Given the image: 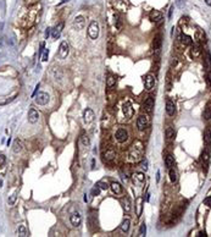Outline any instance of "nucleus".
Wrapping results in <instances>:
<instances>
[{"instance_id": "obj_1", "label": "nucleus", "mask_w": 211, "mask_h": 237, "mask_svg": "<svg viewBox=\"0 0 211 237\" xmlns=\"http://www.w3.org/2000/svg\"><path fill=\"white\" fill-rule=\"evenodd\" d=\"M144 154V146L140 141H136L131 146L130 152H128V160L131 163H138L142 160V157Z\"/></svg>"}, {"instance_id": "obj_2", "label": "nucleus", "mask_w": 211, "mask_h": 237, "mask_svg": "<svg viewBox=\"0 0 211 237\" xmlns=\"http://www.w3.org/2000/svg\"><path fill=\"white\" fill-rule=\"evenodd\" d=\"M70 53V45L69 43L66 42V40H62L60 44V47H59V51H58V56H59V59L61 60H64L67 58V55Z\"/></svg>"}, {"instance_id": "obj_3", "label": "nucleus", "mask_w": 211, "mask_h": 237, "mask_svg": "<svg viewBox=\"0 0 211 237\" xmlns=\"http://www.w3.org/2000/svg\"><path fill=\"white\" fill-rule=\"evenodd\" d=\"M149 122H150V118H149V116L147 114H142L139 115V117H138L137 120V127L139 131H143L145 130V128L149 126Z\"/></svg>"}, {"instance_id": "obj_4", "label": "nucleus", "mask_w": 211, "mask_h": 237, "mask_svg": "<svg viewBox=\"0 0 211 237\" xmlns=\"http://www.w3.org/2000/svg\"><path fill=\"white\" fill-rule=\"evenodd\" d=\"M88 35L90 39H96L99 35V25L96 21H92L88 27Z\"/></svg>"}, {"instance_id": "obj_5", "label": "nucleus", "mask_w": 211, "mask_h": 237, "mask_svg": "<svg viewBox=\"0 0 211 237\" xmlns=\"http://www.w3.org/2000/svg\"><path fill=\"white\" fill-rule=\"evenodd\" d=\"M115 157H116V153L111 147L106 148V151H104V153H102V159H104L105 163H112Z\"/></svg>"}, {"instance_id": "obj_6", "label": "nucleus", "mask_w": 211, "mask_h": 237, "mask_svg": "<svg viewBox=\"0 0 211 237\" xmlns=\"http://www.w3.org/2000/svg\"><path fill=\"white\" fill-rule=\"evenodd\" d=\"M49 99L50 97L48 93H45V92H39V93L35 95V103H37L38 105H45L49 103Z\"/></svg>"}, {"instance_id": "obj_7", "label": "nucleus", "mask_w": 211, "mask_h": 237, "mask_svg": "<svg viewBox=\"0 0 211 237\" xmlns=\"http://www.w3.org/2000/svg\"><path fill=\"white\" fill-rule=\"evenodd\" d=\"M115 138L118 143H125L128 140V132L125 128H118L115 133Z\"/></svg>"}, {"instance_id": "obj_8", "label": "nucleus", "mask_w": 211, "mask_h": 237, "mask_svg": "<svg viewBox=\"0 0 211 237\" xmlns=\"http://www.w3.org/2000/svg\"><path fill=\"white\" fill-rule=\"evenodd\" d=\"M154 98L150 95V97H148L145 100H144V103H143V105H142V108H143V110L145 111V112H148V114H150V112L153 111V109H154Z\"/></svg>"}, {"instance_id": "obj_9", "label": "nucleus", "mask_w": 211, "mask_h": 237, "mask_svg": "<svg viewBox=\"0 0 211 237\" xmlns=\"http://www.w3.org/2000/svg\"><path fill=\"white\" fill-rule=\"evenodd\" d=\"M94 118H95V114H94V111L92 110V109H85L84 112H83V120H84V123H87V125H89V123H92L94 121Z\"/></svg>"}, {"instance_id": "obj_10", "label": "nucleus", "mask_w": 211, "mask_h": 237, "mask_svg": "<svg viewBox=\"0 0 211 237\" xmlns=\"http://www.w3.org/2000/svg\"><path fill=\"white\" fill-rule=\"evenodd\" d=\"M122 111H123V114H125V116L127 118H131L133 116V114H134V110H133L132 104L130 101H126L125 104L122 105Z\"/></svg>"}, {"instance_id": "obj_11", "label": "nucleus", "mask_w": 211, "mask_h": 237, "mask_svg": "<svg viewBox=\"0 0 211 237\" xmlns=\"http://www.w3.org/2000/svg\"><path fill=\"white\" fill-rule=\"evenodd\" d=\"M154 84H155V77H154V75L151 74H148L145 77H144V86H145V88L148 91L153 89Z\"/></svg>"}, {"instance_id": "obj_12", "label": "nucleus", "mask_w": 211, "mask_h": 237, "mask_svg": "<svg viewBox=\"0 0 211 237\" xmlns=\"http://www.w3.org/2000/svg\"><path fill=\"white\" fill-rule=\"evenodd\" d=\"M209 163H210V152H209V147H208V149H205L202 154V165H203V169H205V171H208Z\"/></svg>"}, {"instance_id": "obj_13", "label": "nucleus", "mask_w": 211, "mask_h": 237, "mask_svg": "<svg viewBox=\"0 0 211 237\" xmlns=\"http://www.w3.org/2000/svg\"><path fill=\"white\" fill-rule=\"evenodd\" d=\"M70 221H71L72 226H75V227H78V226L81 225V223H82V216H81V214H79L78 212H75L73 214L70 216Z\"/></svg>"}, {"instance_id": "obj_14", "label": "nucleus", "mask_w": 211, "mask_h": 237, "mask_svg": "<svg viewBox=\"0 0 211 237\" xmlns=\"http://www.w3.org/2000/svg\"><path fill=\"white\" fill-rule=\"evenodd\" d=\"M190 55L193 56L194 59L199 58L200 55H202V47H200V43H194L192 45V49H190Z\"/></svg>"}, {"instance_id": "obj_15", "label": "nucleus", "mask_w": 211, "mask_h": 237, "mask_svg": "<svg viewBox=\"0 0 211 237\" xmlns=\"http://www.w3.org/2000/svg\"><path fill=\"white\" fill-rule=\"evenodd\" d=\"M161 43H162L161 35H156V37L154 38V42H153V49H154V53H155L156 55H159V53H160Z\"/></svg>"}, {"instance_id": "obj_16", "label": "nucleus", "mask_w": 211, "mask_h": 237, "mask_svg": "<svg viewBox=\"0 0 211 237\" xmlns=\"http://www.w3.org/2000/svg\"><path fill=\"white\" fill-rule=\"evenodd\" d=\"M84 25H85V20L83 16H77L75 20H73V27L77 29V31H79L84 27Z\"/></svg>"}, {"instance_id": "obj_17", "label": "nucleus", "mask_w": 211, "mask_h": 237, "mask_svg": "<svg viewBox=\"0 0 211 237\" xmlns=\"http://www.w3.org/2000/svg\"><path fill=\"white\" fill-rule=\"evenodd\" d=\"M39 120V112L35 110V109H29V111H28V121L31 122V123H35Z\"/></svg>"}, {"instance_id": "obj_18", "label": "nucleus", "mask_w": 211, "mask_h": 237, "mask_svg": "<svg viewBox=\"0 0 211 237\" xmlns=\"http://www.w3.org/2000/svg\"><path fill=\"white\" fill-rule=\"evenodd\" d=\"M149 18L153 22H159L162 20V14L160 11H157V10H151L150 14H149Z\"/></svg>"}, {"instance_id": "obj_19", "label": "nucleus", "mask_w": 211, "mask_h": 237, "mask_svg": "<svg viewBox=\"0 0 211 237\" xmlns=\"http://www.w3.org/2000/svg\"><path fill=\"white\" fill-rule=\"evenodd\" d=\"M132 180L136 185H142L145 181V176H144V174H142V172H136L132 175Z\"/></svg>"}, {"instance_id": "obj_20", "label": "nucleus", "mask_w": 211, "mask_h": 237, "mask_svg": "<svg viewBox=\"0 0 211 237\" xmlns=\"http://www.w3.org/2000/svg\"><path fill=\"white\" fill-rule=\"evenodd\" d=\"M62 28H64V22H60V23L53 29V33H51V35H53V38H54V39H58V38L60 37Z\"/></svg>"}, {"instance_id": "obj_21", "label": "nucleus", "mask_w": 211, "mask_h": 237, "mask_svg": "<svg viewBox=\"0 0 211 237\" xmlns=\"http://www.w3.org/2000/svg\"><path fill=\"white\" fill-rule=\"evenodd\" d=\"M110 188H111V191L114 192L115 194H121L122 192H123V188H122V186L118 182H112L111 185H110Z\"/></svg>"}, {"instance_id": "obj_22", "label": "nucleus", "mask_w": 211, "mask_h": 237, "mask_svg": "<svg viewBox=\"0 0 211 237\" xmlns=\"http://www.w3.org/2000/svg\"><path fill=\"white\" fill-rule=\"evenodd\" d=\"M22 148H23V144H22L21 141L18 140V138L14 141V144H12V152H14V153H16V154L20 153V152L22 151Z\"/></svg>"}, {"instance_id": "obj_23", "label": "nucleus", "mask_w": 211, "mask_h": 237, "mask_svg": "<svg viewBox=\"0 0 211 237\" xmlns=\"http://www.w3.org/2000/svg\"><path fill=\"white\" fill-rule=\"evenodd\" d=\"M143 203H144V199H143L142 197H138L137 200H136V208H137V215H138V216H140V214H142Z\"/></svg>"}, {"instance_id": "obj_24", "label": "nucleus", "mask_w": 211, "mask_h": 237, "mask_svg": "<svg viewBox=\"0 0 211 237\" xmlns=\"http://www.w3.org/2000/svg\"><path fill=\"white\" fill-rule=\"evenodd\" d=\"M166 112H167V115H170V116L174 115V104L171 100L166 101Z\"/></svg>"}, {"instance_id": "obj_25", "label": "nucleus", "mask_w": 211, "mask_h": 237, "mask_svg": "<svg viewBox=\"0 0 211 237\" xmlns=\"http://www.w3.org/2000/svg\"><path fill=\"white\" fill-rule=\"evenodd\" d=\"M165 165H166V168H168V169L173 168V165H174V159H173V157L171 155V154H167V155L165 157Z\"/></svg>"}, {"instance_id": "obj_26", "label": "nucleus", "mask_w": 211, "mask_h": 237, "mask_svg": "<svg viewBox=\"0 0 211 237\" xmlns=\"http://www.w3.org/2000/svg\"><path fill=\"white\" fill-rule=\"evenodd\" d=\"M203 117L205 118V120H210L211 118V101L208 103L206 106H205L204 109V114H203Z\"/></svg>"}, {"instance_id": "obj_27", "label": "nucleus", "mask_w": 211, "mask_h": 237, "mask_svg": "<svg viewBox=\"0 0 211 237\" xmlns=\"http://www.w3.org/2000/svg\"><path fill=\"white\" fill-rule=\"evenodd\" d=\"M170 180H171L172 183H176L177 180H178V174H177V170L171 168L170 169Z\"/></svg>"}, {"instance_id": "obj_28", "label": "nucleus", "mask_w": 211, "mask_h": 237, "mask_svg": "<svg viewBox=\"0 0 211 237\" xmlns=\"http://www.w3.org/2000/svg\"><path fill=\"white\" fill-rule=\"evenodd\" d=\"M16 235L20 236V237H26V236H28V234H27V229H26V226H24V225H20V226H18V229L16 230Z\"/></svg>"}, {"instance_id": "obj_29", "label": "nucleus", "mask_w": 211, "mask_h": 237, "mask_svg": "<svg viewBox=\"0 0 211 237\" xmlns=\"http://www.w3.org/2000/svg\"><path fill=\"white\" fill-rule=\"evenodd\" d=\"M179 38H181V42H182L184 45H190V44L193 43L192 37H190V35H188V34H184V33H183Z\"/></svg>"}, {"instance_id": "obj_30", "label": "nucleus", "mask_w": 211, "mask_h": 237, "mask_svg": "<svg viewBox=\"0 0 211 237\" xmlns=\"http://www.w3.org/2000/svg\"><path fill=\"white\" fill-rule=\"evenodd\" d=\"M204 141L206 143V146L210 147V144H211V130L210 128H206L204 132Z\"/></svg>"}, {"instance_id": "obj_31", "label": "nucleus", "mask_w": 211, "mask_h": 237, "mask_svg": "<svg viewBox=\"0 0 211 237\" xmlns=\"http://www.w3.org/2000/svg\"><path fill=\"white\" fill-rule=\"evenodd\" d=\"M165 133H166V138L168 141H171L174 138V136H176V132H174V130L172 127H167L166 131H165Z\"/></svg>"}, {"instance_id": "obj_32", "label": "nucleus", "mask_w": 211, "mask_h": 237, "mask_svg": "<svg viewBox=\"0 0 211 237\" xmlns=\"http://www.w3.org/2000/svg\"><path fill=\"white\" fill-rule=\"evenodd\" d=\"M130 225H131L130 219H125V220H123L122 224H121V231H122V232H128V230H130Z\"/></svg>"}, {"instance_id": "obj_33", "label": "nucleus", "mask_w": 211, "mask_h": 237, "mask_svg": "<svg viewBox=\"0 0 211 237\" xmlns=\"http://www.w3.org/2000/svg\"><path fill=\"white\" fill-rule=\"evenodd\" d=\"M116 84V78H115V77L114 76H107V78H106V86L107 87H109V88H112V87H114Z\"/></svg>"}, {"instance_id": "obj_34", "label": "nucleus", "mask_w": 211, "mask_h": 237, "mask_svg": "<svg viewBox=\"0 0 211 237\" xmlns=\"http://www.w3.org/2000/svg\"><path fill=\"white\" fill-rule=\"evenodd\" d=\"M195 39H198V43H205V33L199 29L197 32V35H195Z\"/></svg>"}, {"instance_id": "obj_35", "label": "nucleus", "mask_w": 211, "mask_h": 237, "mask_svg": "<svg viewBox=\"0 0 211 237\" xmlns=\"http://www.w3.org/2000/svg\"><path fill=\"white\" fill-rule=\"evenodd\" d=\"M123 209H125V212H130L131 210V200L128 197L125 198V200H123Z\"/></svg>"}, {"instance_id": "obj_36", "label": "nucleus", "mask_w": 211, "mask_h": 237, "mask_svg": "<svg viewBox=\"0 0 211 237\" xmlns=\"http://www.w3.org/2000/svg\"><path fill=\"white\" fill-rule=\"evenodd\" d=\"M16 199H17V192H14L9 197V199H7V203H9V205H14L15 204V202H16Z\"/></svg>"}, {"instance_id": "obj_37", "label": "nucleus", "mask_w": 211, "mask_h": 237, "mask_svg": "<svg viewBox=\"0 0 211 237\" xmlns=\"http://www.w3.org/2000/svg\"><path fill=\"white\" fill-rule=\"evenodd\" d=\"M81 141H82V144H83L84 147H89V144H90V140H89V137L87 136V135H83V136H82Z\"/></svg>"}, {"instance_id": "obj_38", "label": "nucleus", "mask_w": 211, "mask_h": 237, "mask_svg": "<svg viewBox=\"0 0 211 237\" xmlns=\"http://www.w3.org/2000/svg\"><path fill=\"white\" fill-rule=\"evenodd\" d=\"M114 18H115V25H116V28L117 29H121V18H120V15L117 12L114 15Z\"/></svg>"}, {"instance_id": "obj_39", "label": "nucleus", "mask_w": 211, "mask_h": 237, "mask_svg": "<svg viewBox=\"0 0 211 237\" xmlns=\"http://www.w3.org/2000/svg\"><path fill=\"white\" fill-rule=\"evenodd\" d=\"M147 234V226H145V223H143L142 226H140V230H139V236L144 237Z\"/></svg>"}, {"instance_id": "obj_40", "label": "nucleus", "mask_w": 211, "mask_h": 237, "mask_svg": "<svg viewBox=\"0 0 211 237\" xmlns=\"http://www.w3.org/2000/svg\"><path fill=\"white\" fill-rule=\"evenodd\" d=\"M100 187L99 186H98V185H95V186L93 187V188H92V194H93V195H99V193H100Z\"/></svg>"}, {"instance_id": "obj_41", "label": "nucleus", "mask_w": 211, "mask_h": 237, "mask_svg": "<svg viewBox=\"0 0 211 237\" xmlns=\"http://www.w3.org/2000/svg\"><path fill=\"white\" fill-rule=\"evenodd\" d=\"M140 168L143 169V170H148V160L147 159H142V161H140Z\"/></svg>"}, {"instance_id": "obj_42", "label": "nucleus", "mask_w": 211, "mask_h": 237, "mask_svg": "<svg viewBox=\"0 0 211 237\" xmlns=\"http://www.w3.org/2000/svg\"><path fill=\"white\" fill-rule=\"evenodd\" d=\"M48 56H49V50H48V49H44L43 54H42V61H47V60H48Z\"/></svg>"}, {"instance_id": "obj_43", "label": "nucleus", "mask_w": 211, "mask_h": 237, "mask_svg": "<svg viewBox=\"0 0 211 237\" xmlns=\"http://www.w3.org/2000/svg\"><path fill=\"white\" fill-rule=\"evenodd\" d=\"M96 185H98V186H99L101 189H107V187H109V186H107V183L104 182V181H99Z\"/></svg>"}, {"instance_id": "obj_44", "label": "nucleus", "mask_w": 211, "mask_h": 237, "mask_svg": "<svg viewBox=\"0 0 211 237\" xmlns=\"http://www.w3.org/2000/svg\"><path fill=\"white\" fill-rule=\"evenodd\" d=\"M5 163H6V157L4 154H0V166L5 165Z\"/></svg>"}, {"instance_id": "obj_45", "label": "nucleus", "mask_w": 211, "mask_h": 237, "mask_svg": "<svg viewBox=\"0 0 211 237\" xmlns=\"http://www.w3.org/2000/svg\"><path fill=\"white\" fill-rule=\"evenodd\" d=\"M171 89V75L167 74V91Z\"/></svg>"}, {"instance_id": "obj_46", "label": "nucleus", "mask_w": 211, "mask_h": 237, "mask_svg": "<svg viewBox=\"0 0 211 237\" xmlns=\"http://www.w3.org/2000/svg\"><path fill=\"white\" fill-rule=\"evenodd\" d=\"M204 204L208 205V207H211V197H208L204 199Z\"/></svg>"}, {"instance_id": "obj_47", "label": "nucleus", "mask_w": 211, "mask_h": 237, "mask_svg": "<svg viewBox=\"0 0 211 237\" xmlns=\"http://www.w3.org/2000/svg\"><path fill=\"white\" fill-rule=\"evenodd\" d=\"M206 81H208V84H209V87H211V71H208Z\"/></svg>"}, {"instance_id": "obj_48", "label": "nucleus", "mask_w": 211, "mask_h": 237, "mask_svg": "<svg viewBox=\"0 0 211 237\" xmlns=\"http://www.w3.org/2000/svg\"><path fill=\"white\" fill-rule=\"evenodd\" d=\"M15 99V98L12 97V98H9V99H6V100H4V101H0V105H5V104H7V103H10V101H12Z\"/></svg>"}, {"instance_id": "obj_49", "label": "nucleus", "mask_w": 211, "mask_h": 237, "mask_svg": "<svg viewBox=\"0 0 211 237\" xmlns=\"http://www.w3.org/2000/svg\"><path fill=\"white\" fill-rule=\"evenodd\" d=\"M50 33H51V28H47V31H45V38H49V35H50Z\"/></svg>"}, {"instance_id": "obj_50", "label": "nucleus", "mask_w": 211, "mask_h": 237, "mask_svg": "<svg viewBox=\"0 0 211 237\" xmlns=\"http://www.w3.org/2000/svg\"><path fill=\"white\" fill-rule=\"evenodd\" d=\"M38 88H39V83L37 84V86H35V89H34V92H33V97L35 95V93H37V92H38Z\"/></svg>"}, {"instance_id": "obj_51", "label": "nucleus", "mask_w": 211, "mask_h": 237, "mask_svg": "<svg viewBox=\"0 0 211 237\" xmlns=\"http://www.w3.org/2000/svg\"><path fill=\"white\" fill-rule=\"evenodd\" d=\"M172 10H173V6L170 9V12H168V17H170V18H171V16H172Z\"/></svg>"}, {"instance_id": "obj_52", "label": "nucleus", "mask_w": 211, "mask_h": 237, "mask_svg": "<svg viewBox=\"0 0 211 237\" xmlns=\"http://www.w3.org/2000/svg\"><path fill=\"white\" fill-rule=\"evenodd\" d=\"M204 1H205V4H206V5L211 6V0H204Z\"/></svg>"}, {"instance_id": "obj_53", "label": "nucleus", "mask_w": 211, "mask_h": 237, "mask_svg": "<svg viewBox=\"0 0 211 237\" xmlns=\"http://www.w3.org/2000/svg\"><path fill=\"white\" fill-rule=\"evenodd\" d=\"M198 236H200V237H203V236H204V237H206L208 235H206V234H205V232H200V234H199Z\"/></svg>"}]
</instances>
